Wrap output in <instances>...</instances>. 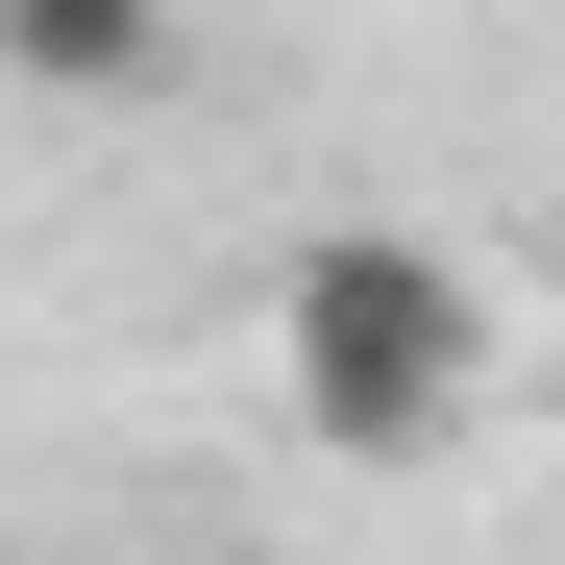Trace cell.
I'll list each match as a JSON object with an SVG mask.
<instances>
[{
  "instance_id": "cell-1",
  "label": "cell",
  "mask_w": 565,
  "mask_h": 565,
  "mask_svg": "<svg viewBox=\"0 0 565 565\" xmlns=\"http://www.w3.org/2000/svg\"><path fill=\"white\" fill-rule=\"evenodd\" d=\"M270 394H296V443H344V467L467 443V418H492V296H467V246L320 222L296 270H270Z\"/></svg>"
},
{
  "instance_id": "cell-2",
  "label": "cell",
  "mask_w": 565,
  "mask_h": 565,
  "mask_svg": "<svg viewBox=\"0 0 565 565\" xmlns=\"http://www.w3.org/2000/svg\"><path fill=\"white\" fill-rule=\"evenodd\" d=\"M172 25H198V0H0V74H25V99H148Z\"/></svg>"
}]
</instances>
